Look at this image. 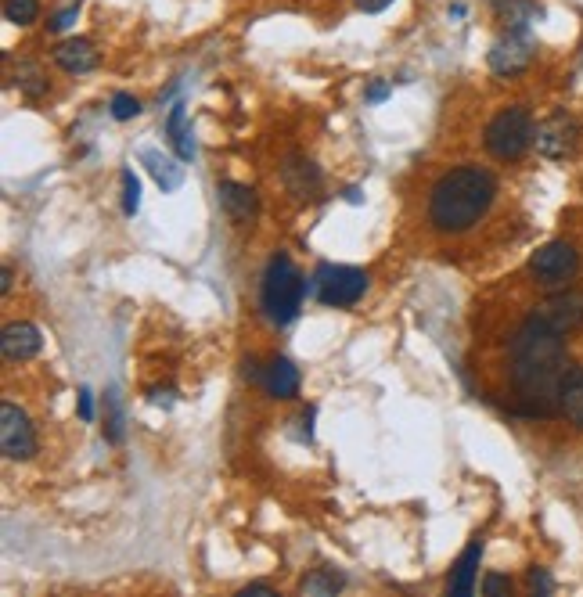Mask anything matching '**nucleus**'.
<instances>
[{
    "mask_svg": "<svg viewBox=\"0 0 583 597\" xmlns=\"http://www.w3.org/2000/svg\"><path fill=\"white\" fill-rule=\"evenodd\" d=\"M54 65L62 72H69V76H83V72H90L98 65V51H94V44H90L87 36H69V40H62V44L54 47Z\"/></svg>",
    "mask_w": 583,
    "mask_h": 597,
    "instance_id": "obj_14",
    "label": "nucleus"
},
{
    "mask_svg": "<svg viewBox=\"0 0 583 597\" xmlns=\"http://www.w3.org/2000/svg\"><path fill=\"white\" fill-rule=\"evenodd\" d=\"M497 22H501L508 33H530V26L544 15L537 0H490Z\"/></svg>",
    "mask_w": 583,
    "mask_h": 597,
    "instance_id": "obj_15",
    "label": "nucleus"
},
{
    "mask_svg": "<svg viewBox=\"0 0 583 597\" xmlns=\"http://www.w3.org/2000/svg\"><path fill=\"white\" fill-rule=\"evenodd\" d=\"M512 385L519 396V414L530 418H551L558 410V393L569 375V353H566V335L540 317H526L522 328L515 331L512 346Z\"/></svg>",
    "mask_w": 583,
    "mask_h": 597,
    "instance_id": "obj_1",
    "label": "nucleus"
},
{
    "mask_svg": "<svg viewBox=\"0 0 583 597\" xmlns=\"http://www.w3.org/2000/svg\"><path fill=\"white\" fill-rule=\"evenodd\" d=\"M576 270H580V252L569 241H548L530 259L533 281L544 288H562L566 281H573Z\"/></svg>",
    "mask_w": 583,
    "mask_h": 597,
    "instance_id": "obj_6",
    "label": "nucleus"
},
{
    "mask_svg": "<svg viewBox=\"0 0 583 597\" xmlns=\"http://www.w3.org/2000/svg\"><path fill=\"white\" fill-rule=\"evenodd\" d=\"M483 144L497 162H519L522 155L537 144V123H533L530 108L526 105L501 108V112L486 123Z\"/></svg>",
    "mask_w": 583,
    "mask_h": 597,
    "instance_id": "obj_4",
    "label": "nucleus"
},
{
    "mask_svg": "<svg viewBox=\"0 0 583 597\" xmlns=\"http://www.w3.org/2000/svg\"><path fill=\"white\" fill-rule=\"evenodd\" d=\"M263 389H267L274 400H296L299 396V367L288 357H274L267 364V375H263Z\"/></svg>",
    "mask_w": 583,
    "mask_h": 597,
    "instance_id": "obj_16",
    "label": "nucleus"
},
{
    "mask_svg": "<svg viewBox=\"0 0 583 597\" xmlns=\"http://www.w3.org/2000/svg\"><path fill=\"white\" fill-rule=\"evenodd\" d=\"M576 141H580V123L566 112H555L551 119L537 126V148L540 155L548 159H566V155L576 152Z\"/></svg>",
    "mask_w": 583,
    "mask_h": 597,
    "instance_id": "obj_9",
    "label": "nucleus"
},
{
    "mask_svg": "<svg viewBox=\"0 0 583 597\" xmlns=\"http://www.w3.org/2000/svg\"><path fill=\"white\" fill-rule=\"evenodd\" d=\"M80 418L83 421L94 418V396H90V389H80Z\"/></svg>",
    "mask_w": 583,
    "mask_h": 597,
    "instance_id": "obj_31",
    "label": "nucleus"
},
{
    "mask_svg": "<svg viewBox=\"0 0 583 597\" xmlns=\"http://www.w3.org/2000/svg\"><path fill=\"white\" fill-rule=\"evenodd\" d=\"M479 590H483V594H490V597H494V594H508V590H512V580H508V576H497V572H490Z\"/></svg>",
    "mask_w": 583,
    "mask_h": 597,
    "instance_id": "obj_29",
    "label": "nucleus"
},
{
    "mask_svg": "<svg viewBox=\"0 0 583 597\" xmlns=\"http://www.w3.org/2000/svg\"><path fill=\"white\" fill-rule=\"evenodd\" d=\"M105 403H108V421H105L108 443H123V410H119L116 393H105Z\"/></svg>",
    "mask_w": 583,
    "mask_h": 597,
    "instance_id": "obj_24",
    "label": "nucleus"
},
{
    "mask_svg": "<svg viewBox=\"0 0 583 597\" xmlns=\"http://www.w3.org/2000/svg\"><path fill=\"white\" fill-rule=\"evenodd\" d=\"M137 116H141V101H137L134 94H126V90H119L116 98H112V119L126 123V119H137Z\"/></svg>",
    "mask_w": 583,
    "mask_h": 597,
    "instance_id": "obj_26",
    "label": "nucleus"
},
{
    "mask_svg": "<svg viewBox=\"0 0 583 597\" xmlns=\"http://www.w3.org/2000/svg\"><path fill=\"white\" fill-rule=\"evenodd\" d=\"M141 162L148 166V173H152L155 184H159L162 191H177L180 184H184V166H177V162H173L170 155L155 152V148H144V152H141Z\"/></svg>",
    "mask_w": 583,
    "mask_h": 597,
    "instance_id": "obj_19",
    "label": "nucleus"
},
{
    "mask_svg": "<svg viewBox=\"0 0 583 597\" xmlns=\"http://www.w3.org/2000/svg\"><path fill=\"white\" fill-rule=\"evenodd\" d=\"M393 0H357L360 11H368V15H378V11H386Z\"/></svg>",
    "mask_w": 583,
    "mask_h": 597,
    "instance_id": "obj_32",
    "label": "nucleus"
},
{
    "mask_svg": "<svg viewBox=\"0 0 583 597\" xmlns=\"http://www.w3.org/2000/svg\"><path fill=\"white\" fill-rule=\"evenodd\" d=\"M242 594H245V597H249V594H274V587H270V583H249V587H245Z\"/></svg>",
    "mask_w": 583,
    "mask_h": 597,
    "instance_id": "obj_34",
    "label": "nucleus"
},
{
    "mask_svg": "<svg viewBox=\"0 0 583 597\" xmlns=\"http://www.w3.org/2000/svg\"><path fill=\"white\" fill-rule=\"evenodd\" d=\"M558 410L573 428H583V367H569L562 393H558Z\"/></svg>",
    "mask_w": 583,
    "mask_h": 597,
    "instance_id": "obj_18",
    "label": "nucleus"
},
{
    "mask_svg": "<svg viewBox=\"0 0 583 597\" xmlns=\"http://www.w3.org/2000/svg\"><path fill=\"white\" fill-rule=\"evenodd\" d=\"M303 292H306V281L296 270V263H292L285 252L270 256L267 274H263V285H260V303L270 321L274 324L296 321L299 306H303Z\"/></svg>",
    "mask_w": 583,
    "mask_h": 597,
    "instance_id": "obj_3",
    "label": "nucleus"
},
{
    "mask_svg": "<svg viewBox=\"0 0 583 597\" xmlns=\"http://www.w3.org/2000/svg\"><path fill=\"white\" fill-rule=\"evenodd\" d=\"M76 15H80V0H76V4H69V8H62L58 15L47 18V29H51V33H65V29L76 22Z\"/></svg>",
    "mask_w": 583,
    "mask_h": 597,
    "instance_id": "obj_27",
    "label": "nucleus"
},
{
    "mask_svg": "<svg viewBox=\"0 0 583 597\" xmlns=\"http://www.w3.org/2000/svg\"><path fill=\"white\" fill-rule=\"evenodd\" d=\"M389 94V83H371V90H368V101H382Z\"/></svg>",
    "mask_w": 583,
    "mask_h": 597,
    "instance_id": "obj_33",
    "label": "nucleus"
},
{
    "mask_svg": "<svg viewBox=\"0 0 583 597\" xmlns=\"http://www.w3.org/2000/svg\"><path fill=\"white\" fill-rule=\"evenodd\" d=\"M166 137L173 141V148H177V155L184 162L195 159V137H191V130L184 126V101H177V105L170 108V119H166Z\"/></svg>",
    "mask_w": 583,
    "mask_h": 597,
    "instance_id": "obj_20",
    "label": "nucleus"
},
{
    "mask_svg": "<svg viewBox=\"0 0 583 597\" xmlns=\"http://www.w3.org/2000/svg\"><path fill=\"white\" fill-rule=\"evenodd\" d=\"M497 198V177L483 166H458L447 170L429 195V223L440 234L472 231Z\"/></svg>",
    "mask_w": 583,
    "mask_h": 597,
    "instance_id": "obj_2",
    "label": "nucleus"
},
{
    "mask_svg": "<svg viewBox=\"0 0 583 597\" xmlns=\"http://www.w3.org/2000/svg\"><path fill=\"white\" fill-rule=\"evenodd\" d=\"M281 184L288 188V195L299 198V202H314L324 191V177L314 162L306 155H288L285 166H281Z\"/></svg>",
    "mask_w": 583,
    "mask_h": 597,
    "instance_id": "obj_11",
    "label": "nucleus"
},
{
    "mask_svg": "<svg viewBox=\"0 0 583 597\" xmlns=\"http://www.w3.org/2000/svg\"><path fill=\"white\" fill-rule=\"evenodd\" d=\"M216 195H220V209L227 213V220L238 223V227H245V223H252L256 216H260V195H256L249 184L224 180Z\"/></svg>",
    "mask_w": 583,
    "mask_h": 597,
    "instance_id": "obj_13",
    "label": "nucleus"
},
{
    "mask_svg": "<svg viewBox=\"0 0 583 597\" xmlns=\"http://www.w3.org/2000/svg\"><path fill=\"white\" fill-rule=\"evenodd\" d=\"M18 87H22V94H29V98H40L47 90V80H44V72L36 69V65H18Z\"/></svg>",
    "mask_w": 583,
    "mask_h": 597,
    "instance_id": "obj_23",
    "label": "nucleus"
},
{
    "mask_svg": "<svg viewBox=\"0 0 583 597\" xmlns=\"http://www.w3.org/2000/svg\"><path fill=\"white\" fill-rule=\"evenodd\" d=\"M263 375H267V367H260V360L256 357L245 360V378H249V382H263Z\"/></svg>",
    "mask_w": 583,
    "mask_h": 597,
    "instance_id": "obj_30",
    "label": "nucleus"
},
{
    "mask_svg": "<svg viewBox=\"0 0 583 597\" xmlns=\"http://www.w3.org/2000/svg\"><path fill=\"white\" fill-rule=\"evenodd\" d=\"M530 590L533 594H551V590H555V580H551V572L548 569H540V565H533L530 569Z\"/></svg>",
    "mask_w": 583,
    "mask_h": 597,
    "instance_id": "obj_28",
    "label": "nucleus"
},
{
    "mask_svg": "<svg viewBox=\"0 0 583 597\" xmlns=\"http://www.w3.org/2000/svg\"><path fill=\"white\" fill-rule=\"evenodd\" d=\"M141 209V180L134 177V170H123V213L137 216Z\"/></svg>",
    "mask_w": 583,
    "mask_h": 597,
    "instance_id": "obj_25",
    "label": "nucleus"
},
{
    "mask_svg": "<svg viewBox=\"0 0 583 597\" xmlns=\"http://www.w3.org/2000/svg\"><path fill=\"white\" fill-rule=\"evenodd\" d=\"M479 562H483V540H472L468 544V551L458 558V565H454V576H450L447 590L454 597H465L476 590V576H479Z\"/></svg>",
    "mask_w": 583,
    "mask_h": 597,
    "instance_id": "obj_17",
    "label": "nucleus"
},
{
    "mask_svg": "<svg viewBox=\"0 0 583 597\" xmlns=\"http://www.w3.org/2000/svg\"><path fill=\"white\" fill-rule=\"evenodd\" d=\"M4 18L11 26H33L40 18V0H4Z\"/></svg>",
    "mask_w": 583,
    "mask_h": 597,
    "instance_id": "obj_22",
    "label": "nucleus"
},
{
    "mask_svg": "<svg viewBox=\"0 0 583 597\" xmlns=\"http://www.w3.org/2000/svg\"><path fill=\"white\" fill-rule=\"evenodd\" d=\"M533 62V40L526 33H504L494 47H490V72L512 80L519 72H526Z\"/></svg>",
    "mask_w": 583,
    "mask_h": 597,
    "instance_id": "obj_8",
    "label": "nucleus"
},
{
    "mask_svg": "<svg viewBox=\"0 0 583 597\" xmlns=\"http://www.w3.org/2000/svg\"><path fill=\"white\" fill-rule=\"evenodd\" d=\"M11 281H15V270L4 267V274H0V292H4V295L11 292Z\"/></svg>",
    "mask_w": 583,
    "mask_h": 597,
    "instance_id": "obj_35",
    "label": "nucleus"
},
{
    "mask_svg": "<svg viewBox=\"0 0 583 597\" xmlns=\"http://www.w3.org/2000/svg\"><path fill=\"white\" fill-rule=\"evenodd\" d=\"M533 317H540L548 328L569 335V331L583 328V292H569V288L566 292H555L551 299H544V303L533 310Z\"/></svg>",
    "mask_w": 583,
    "mask_h": 597,
    "instance_id": "obj_10",
    "label": "nucleus"
},
{
    "mask_svg": "<svg viewBox=\"0 0 583 597\" xmlns=\"http://www.w3.org/2000/svg\"><path fill=\"white\" fill-rule=\"evenodd\" d=\"M342 587H346V576L335 569H314L303 583H299V590L310 597H332V594H339Z\"/></svg>",
    "mask_w": 583,
    "mask_h": 597,
    "instance_id": "obj_21",
    "label": "nucleus"
},
{
    "mask_svg": "<svg viewBox=\"0 0 583 597\" xmlns=\"http://www.w3.org/2000/svg\"><path fill=\"white\" fill-rule=\"evenodd\" d=\"M0 450L8 461H29L36 454V432L33 421L22 407L4 403L0 407Z\"/></svg>",
    "mask_w": 583,
    "mask_h": 597,
    "instance_id": "obj_7",
    "label": "nucleus"
},
{
    "mask_svg": "<svg viewBox=\"0 0 583 597\" xmlns=\"http://www.w3.org/2000/svg\"><path fill=\"white\" fill-rule=\"evenodd\" d=\"M314 288L324 306L346 310V306H357L360 299H364V292H368V274L357 267H342V263H321L314 274Z\"/></svg>",
    "mask_w": 583,
    "mask_h": 597,
    "instance_id": "obj_5",
    "label": "nucleus"
},
{
    "mask_svg": "<svg viewBox=\"0 0 583 597\" xmlns=\"http://www.w3.org/2000/svg\"><path fill=\"white\" fill-rule=\"evenodd\" d=\"M40 349H44V335H40V328L29 321L8 324L4 335H0V353H4L8 364H26V360H33Z\"/></svg>",
    "mask_w": 583,
    "mask_h": 597,
    "instance_id": "obj_12",
    "label": "nucleus"
}]
</instances>
